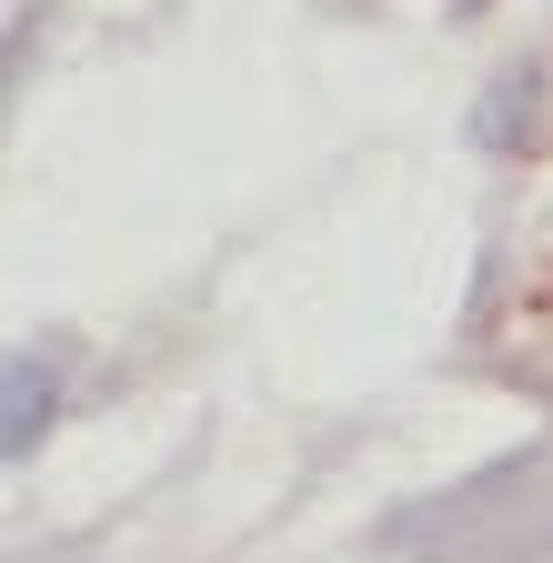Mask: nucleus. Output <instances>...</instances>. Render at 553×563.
I'll return each mask as SVG.
<instances>
[{
  "label": "nucleus",
  "instance_id": "1",
  "mask_svg": "<svg viewBox=\"0 0 553 563\" xmlns=\"http://www.w3.org/2000/svg\"><path fill=\"white\" fill-rule=\"evenodd\" d=\"M41 433H51V363H41V352H21V363H11V402H0V443L31 453Z\"/></svg>",
  "mask_w": 553,
  "mask_h": 563
}]
</instances>
